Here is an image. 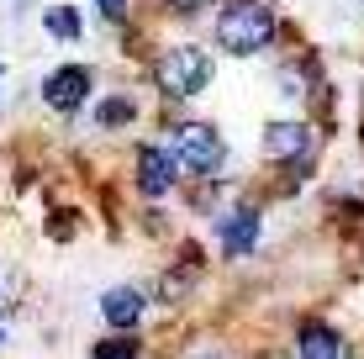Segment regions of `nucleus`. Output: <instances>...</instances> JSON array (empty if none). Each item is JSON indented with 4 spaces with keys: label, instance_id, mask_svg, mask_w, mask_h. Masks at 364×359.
Wrapping results in <instances>:
<instances>
[{
    "label": "nucleus",
    "instance_id": "423d86ee",
    "mask_svg": "<svg viewBox=\"0 0 364 359\" xmlns=\"http://www.w3.org/2000/svg\"><path fill=\"white\" fill-rule=\"evenodd\" d=\"M174 180H180V164H174L169 148H143L137 154V191L143 195H164Z\"/></svg>",
    "mask_w": 364,
    "mask_h": 359
},
{
    "label": "nucleus",
    "instance_id": "20e7f679",
    "mask_svg": "<svg viewBox=\"0 0 364 359\" xmlns=\"http://www.w3.org/2000/svg\"><path fill=\"white\" fill-rule=\"evenodd\" d=\"M85 95H90V69L85 64H64V69H53L43 80V101L53 111H80Z\"/></svg>",
    "mask_w": 364,
    "mask_h": 359
},
{
    "label": "nucleus",
    "instance_id": "1a4fd4ad",
    "mask_svg": "<svg viewBox=\"0 0 364 359\" xmlns=\"http://www.w3.org/2000/svg\"><path fill=\"white\" fill-rule=\"evenodd\" d=\"M296 359H343V343L328 323H306L296 333Z\"/></svg>",
    "mask_w": 364,
    "mask_h": 359
},
{
    "label": "nucleus",
    "instance_id": "f8f14e48",
    "mask_svg": "<svg viewBox=\"0 0 364 359\" xmlns=\"http://www.w3.org/2000/svg\"><path fill=\"white\" fill-rule=\"evenodd\" d=\"M90 359H137V338H106L90 349Z\"/></svg>",
    "mask_w": 364,
    "mask_h": 359
},
{
    "label": "nucleus",
    "instance_id": "7ed1b4c3",
    "mask_svg": "<svg viewBox=\"0 0 364 359\" xmlns=\"http://www.w3.org/2000/svg\"><path fill=\"white\" fill-rule=\"evenodd\" d=\"M206 80H211V58L200 53V48H174V53L159 58V90L164 95L191 101V95L206 90Z\"/></svg>",
    "mask_w": 364,
    "mask_h": 359
},
{
    "label": "nucleus",
    "instance_id": "2eb2a0df",
    "mask_svg": "<svg viewBox=\"0 0 364 359\" xmlns=\"http://www.w3.org/2000/svg\"><path fill=\"white\" fill-rule=\"evenodd\" d=\"M196 359H211V354H196Z\"/></svg>",
    "mask_w": 364,
    "mask_h": 359
},
{
    "label": "nucleus",
    "instance_id": "4468645a",
    "mask_svg": "<svg viewBox=\"0 0 364 359\" xmlns=\"http://www.w3.org/2000/svg\"><path fill=\"white\" fill-rule=\"evenodd\" d=\"M169 6H180V11H200L206 0H169Z\"/></svg>",
    "mask_w": 364,
    "mask_h": 359
},
{
    "label": "nucleus",
    "instance_id": "39448f33",
    "mask_svg": "<svg viewBox=\"0 0 364 359\" xmlns=\"http://www.w3.org/2000/svg\"><path fill=\"white\" fill-rule=\"evenodd\" d=\"M264 154L280 159V164L306 159L311 154V127H306V122H269V127H264Z\"/></svg>",
    "mask_w": 364,
    "mask_h": 359
},
{
    "label": "nucleus",
    "instance_id": "f03ea898",
    "mask_svg": "<svg viewBox=\"0 0 364 359\" xmlns=\"http://www.w3.org/2000/svg\"><path fill=\"white\" fill-rule=\"evenodd\" d=\"M169 154H174V164L196 169V175H217V169L228 164V148H222V138H217L211 122H174Z\"/></svg>",
    "mask_w": 364,
    "mask_h": 359
},
{
    "label": "nucleus",
    "instance_id": "f257e3e1",
    "mask_svg": "<svg viewBox=\"0 0 364 359\" xmlns=\"http://www.w3.org/2000/svg\"><path fill=\"white\" fill-rule=\"evenodd\" d=\"M217 43L228 48V53H237V58L264 53L274 43V11L264 0H232V6L217 16Z\"/></svg>",
    "mask_w": 364,
    "mask_h": 359
},
{
    "label": "nucleus",
    "instance_id": "0eeeda50",
    "mask_svg": "<svg viewBox=\"0 0 364 359\" xmlns=\"http://www.w3.org/2000/svg\"><path fill=\"white\" fill-rule=\"evenodd\" d=\"M217 238H222L228 254H248L254 238H259V206H232V212L217 222Z\"/></svg>",
    "mask_w": 364,
    "mask_h": 359
},
{
    "label": "nucleus",
    "instance_id": "ddd939ff",
    "mask_svg": "<svg viewBox=\"0 0 364 359\" xmlns=\"http://www.w3.org/2000/svg\"><path fill=\"white\" fill-rule=\"evenodd\" d=\"M100 11H106L111 21H122V11H127V0H100Z\"/></svg>",
    "mask_w": 364,
    "mask_h": 359
},
{
    "label": "nucleus",
    "instance_id": "6e6552de",
    "mask_svg": "<svg viewBox=\"0 0 364 359\" xmlns=\"http://www.w3.org/2000/svg\"><path fill=\"white\" fill-rule=\"evenodd\" d=\"M143 306H148V296L137 291V286H117V291L100 296V317H106L111 328H137Z\"/></svg>",
    "mask_w": 364,
    "mask_h": 359
},
{
    "label": "nucleus",
    "instance_id": "9b49d317",
    "mask_svg": "<svg viewBox=\"0 0 364 359\" xmlns=\"http://www.w3.org/2000/svg\"><path fill=\"white\" fill-rule=\"evenodd\" d=\"M95 122L100 127H122V122H137V106L127 101V95H111V101L95 106Z\"/></svg>",
    "mask_w": 364,
    "mask_h": 359
},
{
    "label": "nucleus",
    "instance_id": "9d476101",
    "mask_svg": "<svg viewBox=\"0 0 364 359\" xmlns=\"http://www.w3.org/2000/svg\"><path fill=\"white\" fill-rule=\"evenodd\" d=\"M43 27L53 32L58 43H74V37L85 32V21H80V11H74V6H53V11L43 16Z\"/></svg>",
    "mask_w": 364,
    "mask_h": 359
}]
</instances>
